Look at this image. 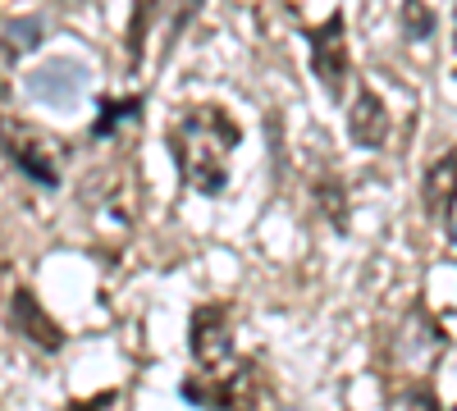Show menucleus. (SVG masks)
<instances>
[{"label": "nucleus", "mask_w": 457, "mask_h": 411, "mask_svg": "<svg viewBox=\"0 0 457 411\" xmlns=\"http://www.w3.org/2000/svg\"><path fill=\"white\" fill-rule=\"evenodd\" d=\"M238 142H243V128L224 105L202 101L193 110H183L170 133L179 178L197 197H220L228 188V156L238 152Z\"/></svg>", "instance_id": "1"}, {"label": "nucleus", "mask_w": 457, "mask_h": 411, "mask_svg": "<svg viewBox=\"0 0 457 411\" xmlns=\"http://www.w3.org/2000/svg\"><path fill=\"white\" fill-rule=\"evenodd\" d=\"M0 152L14 160L19 174H28L37 188H60V152L46 133H37L23 119H0Z\"/></svg>", "instance_id": "2"}, {"label": "nucleus", "mask_w": 457, "mask_h": 411, "mask_svg": "<svg viewBox=\"0 0 457 411\" xmlns=\"http://www.w3.org/2000/svg\"><path fill=\"white\" fill-rule=\"evenodd\" d=\"M179 393L197 407H211V411H256L265 398V380L252 361H243L224 380H187Z\"/></svg>", "instance_id": "3"}, {"label": "nucleus", "mask_w": 457, "mask_h": 411, "mask_svg": "<svg viewBox=\"0 0 457 411\" xmlns=\"http://www.w3.org/2000/svg\"><path fill=\"white\" fill-rule=\"evenodd\" d=\"M87 87H92V69L73 55H51L28 73V96L51 110H73Z\"/></svg>", "instance_id": "4"}, {"label": "nucleus", "mask_w": 457, "mask_h": 411, "mask_svg": "<svg viewBox=\"0 0 457 411\" xmlns=\"http://www.w3.org/2000/svg\"><path fill=\"white\" fill-rule=\"evenodd\" d=\"M187 352H193L197 370H220L234 357V325H228L224 302H202L187 320Z\"/></svg>", "instance_id": "5"}, {"label": "nucleus", "mask_w": 457, "mask_h": 411, "mask_svg": "<svg viewBox=\"0 0 457 411\" xmlns=\"http://www.w3.org/2000/svg\"><path fill=\"white\" fill-rule=\"evenodd\" d=\"M307 42H312V73L320 78L325 96L329 101H343V87H348V37H343V19L329 14L320 28L307 32Z\"/></svg>", "instance_id": "6"}, {"label": "nucleus", "mask_w": 457, "mask_h": 411, "mask_svg": "<svg viewBox=\"0 0 457 411\" xmlns=\"http://www.w3.org/2000/svg\"><path fill=\"white\" fill-rule=\"evenodd\" d=\"M10 325L23 333L32 348H42L51 357L64 348V329L46 316V307L32 297V288H14V297H10Z\"/></svg>", "instance_id": "7"}, {"label": "nucleus", "mask_w": 457, "mask_h": 411, "mask_svg": "<svg viewBox=\"0 0 457 411\" xmlns=\"http://www.w3.org/2000/svg\"><path fill=\"white\" fill-rule=\"evenodd\" d=\"M348 137L361 146V152H379L389 142V110L379 101V92L361 87L348 105Z\"/></svg>", "instance_id": "8"}, {"label": "nucleus", "mask_w": 457, "mask_h": 411, "mask_svg": "<svg viewBox=\"0 0 457 411\" xmlns=\"http://www.w3.org/2000/svg\"><path fill=\"white\" fill-rule=\"evenodd\" d=\"M105 178H110V193L105 197H96V193H83L87 197V206H92V215H96V229L105 234V229H129L133 224V169H105Z\"/></svg>", "instance_id": "9"}, {"label": "nucleus", "mask_w": 457, "mask_h": 411, "mask_svg": "<svg viewBox=\"0 0 457 411\" xmlns=\"http://www.w3.org/2000/svg\"><path fill=\"white\" fill-rule=\"evenodd\" d=\"M453 206H457V152L439 156L426 169V210L439 224H453Z\"/></svg>", "instance_id": "10"}, {"label": "nucleus", "mask_w": 457, "mask_h": 411, "mask_svg": "<svg viewBox=\"0 0 457 411\" xmlns=\"http://www.w3.org/2000/svg\"><path fill=\"white\" fill-rule=\"evenodd\" d=\"M42 37H46V23L37 19V14L10 19V23H0V55H5V64H14V60H23L28 51L42 46Z\"/></svg>", "instance_id": "11"}, {"label": "nucleus", "mask_w": 457, "mask_h": 411, "mask_svg": "<svg viewBox=\"0 0 457 411\" xmlns=\"http://www.w3.org/2000/svg\"><path fill=\"white\" fill-rule=\"evenodd\" d=\"M161 19V0H133V19H129V64H142L146 32Z\"/></svg>", "instance_id": "12"}, {"label": "nucleus", "mask_w": 457, "mask_h": 411, "mask_svg": "<svg viewBox=\"0 0 457 411\" xmlns=\"http://www.w3.org/2000/svg\"><path fill=\"white\" fill-rule=\"evenodd\" d=\"M142 115V96H129V101H105L101 105V115H96V124H92V137L101 142V137H110L114 128H120L124 119H137Z\"/></svg>", "instance_id": "13"}, {"label": "nucleus", "mask_w": 457, "mask_h": 411, "mask_svg": "<svg viewBox=\"0 0 457 411\" xmlns=\"http://www.w3.org/2000/svg\"><path fill=\"white\" fill-rule=\"evenodd\" d=\"M403 32L411 37V42H426V37L435 32V19L426 10V0H403Z\"/></svg>", "instance_id": "14"}, {"label": "nucleus", "mask_w": 457, "mask_h": 411, "mask_svg": "<svg viewBox=\"0 0 457 411\" xmlns=\"http://www.w3.org/2000/svg\"><path fill=\"white\" fill-rule=\"evenodd\" d=\"M316 201H320V210L334 219V229H343V224H348V215H343V188H338V178H316Z\"/></svg>", "instance_id": "15"}, {"label": "nucleus", "mask_w": 457, "mask_h": 411, "mask_svg": "<svg viewBox=\"0 0 457 411\" xmlns=\"http://www.w3.org/2000/svg\"><path fill=\"white\" fill-rule=\"evenodd\" d=\"M114 398H120V393L110 389V393H96L92 402H73L69 411H110V407H114Z\"/></svg>", "instance_id": "16"}, {"label": "nucleus", "mask_w": 457, "mask_h": 411, "mask_svg": "<svg viewBox=\"0 0 457 411\" xmlns=\"http://www.w3.org/2000/svg\"><path fill=\"white\" fill-rule=\"evenodd\" d=\"M453 46H457V23H453Z\"/></svg>", "instance_id": "17"}]
</instances>
